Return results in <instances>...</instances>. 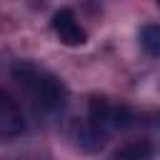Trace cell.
<instances>
[{"label":"cell","mask_w":160,"mask_h":160,"mask_svg":"<svg viewBox=\"0 0 160 160\" xmlns=\"http://www.w3.org/2000/svg\"><path fill=\"white\" fill-rule=\"evenodd\" d=\"M152 155V148H150V142H145V140H140V142H132V145H125L118 155H115V160H148Z\"/></svg>","instance_id":"cell-5"},{"label":"cell","mask_w":160,"mask_h":160,"mask_svg":"<svg viewBox=\"0 0 160 160\" xmlns=\"http://www.w3.org/2000/svg\"><path fill=\"white\" fill-rule=\"evenodd\" d=\"M22 128H25V120H22L20 105L5 90H0V138H15L22 132Z\"/></svg>","instance_id":"cell-3"},{"label":"cell","mask_w":160,"mask_h":160,"mask_svg":"<svg viewBox=\"0 0 160 160\" xmlns=\"http://www.w3.org/2000/svg\"><path fill=\"white\" fill-rule=\"evenodd\" d=\"M12 75L22 85V90L28 92V98L32 100V105L38 110H42V112H58V110H62L68 92H65V85L55 75H50L45 70H38L30 62L15 65Z\"/></svg>","instance_id":"cell-1"},{"label":"cell","mask_w":160,"mask_h":160,"mask_svg":"<svg viewBox=\"0 0 160 160\" xmlns=\"http://www.w3.org/2000/svg\"><path fill=\"white\" fill-rule=\"evenodd\" d=\"M140 42H142V48L155 58V55L160 52V28H158V25H145V28L140 30Z\"/></svg>","instance_id":"cell-6"},{"label":"cell","mask_w":160,"mask_h":160,"mask_svg":"<svg viewBox=\"0 0 160 160\" xmlns=\"http://www.w3.org/2000/svg\"><path fill=\"white\" fill-rule=\"evenodd\" d=\"M52 30H55V35L60 38V42H62V45H70V48L82 45V42L88 40V35H85V30L80 28L75 12L68 10V8H62V10H58V12L52 15Z\"/></svg>","instance_id":"cell-2"},{"label":"cell","mask_w":160,"mask_h":160,"mask_svg":"<svg viewBox=\"0 0 160 160\" xmlns=\"http://www.w3.org/2000/svg\"><path fill=\"white\" fill-rule=\"evenodd\" d=\"M72 138L78 140V145H80L82 150H98V148H102V142H105V132H100V130L92 128L90 122H80V125H75Z\"/></svg>","instance_id":"cell-4"}]
</instances>
